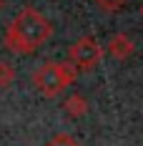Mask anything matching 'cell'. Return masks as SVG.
Segmentation results:
<instances>
[{
	"label": "cell",
	"mask_w": 143,
	"mask_h": 146,
	"mask_svg": "<svg viewBox=\"0 0 143 146\" xmlns=\"http://www.w3.org/2000/svg\"><path fill=\"white\" fill-rule=\"evenodd\" d=\"M50 35H53L50 20L33 8H23L5 33V48L13 53H33L43 43H48Z\"/></svg>",
	"instance_id": "cell-1"
},
{
	"label": "cell",
	"mask_w": 143,
	"mask_h": 146,
	"mask_svg": "<svg viewBox=\"0 0 143 146\" xmlns=\"http://www.w3.org/2000/svg\"><path fill=\"white\" fill-rule=\"evenodd\" d=\"M63 108H65V113H68L71 118H83L88 113V101L80 96V93H73V96L65 98Z\"/></svg>",
	"instance_id": "cell-5"
},
{
	"label": "cell",
	"mask_w": 143,
	"mask_h": 146,
	"mask_svg": "<svg viewBox=\"0 0 143 146\" xmlns=\"http://www.w3.org/2000/svg\"><path fill=\"white\" fill-rule=\"evenodd\" d=\"M3 5H5V3H3V0H0V10H3Z\"/></svg>",
	"instance_id": "cell-8"
},
{
	"label": "cell",
	"mask_w": 143,
	"mask_h": 146,
	"mask_svg": "<svg viewBox=\"0 0 143 146\" xmlns=\"http://www.w3.org/2000/svg\"><path fill=\"white\" fill-rule=\"evenodd\" d=\"M133 50H136V45H133V40H130L126 33H115L113 38L108 40V53H111L113 58H118V60L130 58Z\"/></svg>",
	"instance_id": "cell-4"
},
{
	"label": "cell",
	"mask_w": 143,
	"mask_h": 146,
	"mask_svg": "<svg viewBox=\"0 0 143 146\" xmlns=\"http://www.w3.org/2000/svg\"><path fill=\"white\" fill-rule=\"evenodd\" d=\"M103 58V48L98 45L96 38H78L71 48V66L75 68V73H86L93 71Z\"/></svg>",
	"instance_id": "cell-3"
},
{
	"label": "cell",
	"mask_w": 143,
	"mask_h": 146,
	"mask_svg": "<svg viewBox=\"0 0 143 146\" xmlns=\"http://www.w3.org/2000/svg\"><path fill=\"white\" fill-rule=\"evenodd\" d=\"M45 146H78V141L73 136H68V133H55Z\"/></svg>",
	"instance_id": "cell-7"
},
{
	"label": "cell",
	"mask_w": 143,
	"mask_h": 146,
	"mask_svg": "<svg viewBox=\"0 0 143 146\" xmlns=\"http://www.w3.org/2000/svg\"><path fill=\"white\" fill-rule=\"evenodd\" d=\"M75 76H78V73H75V68H73L71 63L48 60V63H43L38 71L33 73V86L38 88L43 96L55 98V96H60V93L75 81Z\"/></svg>",
	"instance_id": "cell-2"
},
{
	"label": "cell",
	"mask_w": 143,
	"mask_h": 146,
	"mask_svg": "<svg viewBox=\"0 0 143 146\" xmlns=\"http://www.w3.org/2000/svg\"><path fill=\"white\" fill-rule=\"evenodd\" d=\"M13 81H15V68L10 66V63L0 60V88L13 86Z\"/></svg>",
	"instance_id": "cell-6"
},
{
	"label": "cell",
	"mask_w": 143,
	"mask_h": 146,
	"mask_svg": "<svg viewBox=\"0 0 143 146\" xmlns=\"http://www.w3.org/2000/svg\"><path fill=\"white\" fill-rule=\"evenodd\" d=\"M141 18H143V5H141Z\"/></svg>",
	"instance_id": "cell-9"
}]
</instances>
